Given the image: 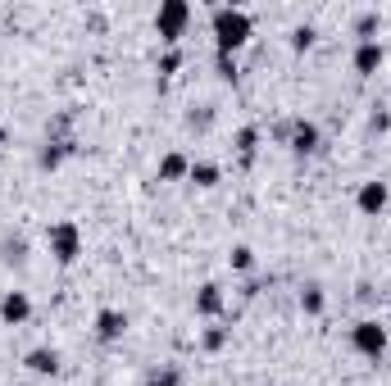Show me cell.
<instances>
[{"instance_id":"12","label":"cell","mask_w":391,"mask_h":386,"mask_svg":"<svg viewBox=\"0 0 391 386\" xmlns=\"http://www.w3.org/2000/svg\"><path fill=\"white\" fill-rule=\"evenodd\" d=\"M255 146H260V128H241L237 132V155L246 159V164L255 159Z\"/></svg>"},{"instance_id":"4","label":"cell","mask_w":391,"mask_h":386,"mask_svg":"<svg viewBox=\"0 0 391 386\" xmlns=\"http://www.w3.org/2000/svg\"><path fill=\"white\" fill-rule=\"evenodd\" d=\"M350 341H355V350H360V355L377 359V355L387 350V327H377L373 318H364V322H355V332H350Z\"/></svg>"},{"instance_id":"17","label":"cell","mask_w":391,"mask_h":386,"mask_svg":"<svg viewBox=\"0 0 391 386\" xmlns=\"http://www.w3.org/2000/svg\"><path fill=\"white\" fill-rule=\"evenodd\" d=\"M232 268H241V273L255 268V250H250V245H237V250H232Z\"/></svg>"},{"instance_id":"8","label":"cell","mask_w":391,"mask_h":386,"mask_svg":"<svg viewBox=\"0 0 391 386\" xmlns=\"http://www.w3.org/2000/svg\"><path fill=\"white\" fill-rule=\"evenodd\" d=\"M291 151H296V155H310V151H319V128L300 118L296 128H291Z\"/></svg>"},{"instance_id":"21","label":"cell","mask_w":391,"mask_h":386,"mask_svg":"<svg viewBox=\"0 0 391 386\" xmlns=\"http://www.w3.org/2000/svg\"><path fill=\"white\" fill-rule=\"evenodd\" d=\"M355 28H360V36H369V32L377 28V19H373V14H360V23H355Z\"/></svg>"},{"instance_id":"9","label":"cell","mask_w":391,"mask_h":386,"mask_svg":"<svg viewBox=\"0 0 391 386\" xmlns=\"http://www.w3.org/2000/svg\"><path fill=\"white\" fill-rule=\"evenodd\" d=\"M196 309H200V314H205V318H214V314H218V309H223V291H218V286H214V282H205V286H200V291H196Z\"/></svg>"},{"instance_id":"20","label":"cell","mask_w":391,"mask_h":386,"mask_svg":"<svg viewBox=\"0 0 391 386\" xmlns=\"http://www.w3.org/2000/svg\"><path fill=\"white\" fill-rule=\"evenodd\" d=\"M146 386H178V372L168 368V372H160V377H151V382H146Z\"/></svg>"},{"instance_id":"22","label":"cell","mask_w":391,"mask_h":386,"mask_svg":"<svg viewBox=\"0 0 391 386\" xmlns=\"http://www.w3.org/2000/svg\"><path fill=\"white\" fill-rule=\"evenodd\" d=\"M369 128H373V132H387V128H391V114H373Z\"/></svg>"},{"instance_id":"11","label":"cell","mask_w":391,"mask_h":386,"mask_svg":"<svg viewBox=\"0 0 391 386\" xmlns=\"http://www.w3.org/2000/svg\"><path fill=\"white\" fill-rule=\"evenodd\" d=\"M187 173H191V164H187V159H182V155H164V159H160V182L187 178Z\"/></svg>"},{"instance_id":"2","label":"cell","mask_w":391,"mask_h":386,"mask_svg":"<svg viewBox=\"0 0 391 386\" xmlns=\"http://www.w3.org/2000/svg\"><path fill=\"white\" fill-rule=\"evenodd\" d=\"M187 19H191V5H182V0H168V5H160V14H155V32L164 36L168 46L182 36V28H187Z\"/></svg>"},{"instance_id":"5","label":"cell","mask_w":391,"mask_h":386,"mask_svg":"<svg viewBox=\"0 0 391 386\" xmlns=\"http://www.w3.org/2000/svg\"><path fill=\"white\" fill-rule=\"evenodd\" d=\"M123 327H128V318L118 314V309H101V318H96V336H101V341H118Z\"/></svg>"},{"instance_id":"23","label":"cell","mask_w":391,"mask_h":386,"mask_svg":"<svg viewBox=\"0 0 391 386\" xmlns=\"http://www.w3.org/2000/svg\"><path fill=\"white\" fill-rule=\"evenodd\" d=\"M218 73H223V78H232V73H237V64H232V55H218Z\"/></svg>"},{"instance_id":"10","label":"cell","mask_w":391,"mask_h":386,"mask_svg":"<svg viewBox=\"0 0 391 386\" xmlns=\"http://www.w3.org/2000/svg\"><path fill=\"white\" fill-rule=\"evenodd\" d=\"M377 64H382V46L364 41L360 51H355V73H377Z\"/></svg>"},{"instance_id":"1","label":"cell","mask_w":391,"mask_h":386,"mask_svg":"<svg viewBox=\"0 0 391 386\" xmlns=\"http://www.w3.org/2000/svg\"><path fill=\"white\" fill-rule=\"evenodd\" d=\"M250 36V19L241 9H214V41H218V55H232L241 41Z\"/></svg>"},{"instance_id":"25","label":"cell","mask_w":391,"mask_h":386,"mask_svg":"<svg viewBox=\"0 0 391 386\" xmlns=\"http://www.w3.org/2000/svg\"><path fill=\"white\" fill-rule=\"evenodd\" d=\"M5 141H9V132H5V128H0V146H5Z\"/></svg>"},{"instance_id":"16","label":"cell","mask_w":391,"mask_h":386,"mask_svg":"<svg viewBox=\"0 0 391 386\" xmlns=\"http://www.w3.org/2000/svg\"><path fill=\"white\" fill-rule=\"evenodd\" d=\"M300 305H305V314H323V291H319V286H305Z\"/></svg>"},{"instance_id":"19","label":"cell","mask_w":391,"mask_h":386,"mask_svg":"<svg viewBox=\"0 0 391 386\" xmlns=\"http://www.w3.org/2000/svg\"><path fill=\"white\" fill-rule=\"evenodd\" d=\"M291 46H296V51H310V46H314V28H296V32H291Z\"/></svg>"},{"instance_id":"7","label":"cell","mask_w":391,"mask_h":386,"mask_svg":"<svg viewBox=\"0 0 391 386\" xmlns=\"http://www.w3.org/2000/svg\"><path fill=\"white\" fill-rule=\"evenodd\" d=\"M28 314H32V300L23 291H9L5 300H0V318H5V322H23Z\"/></svg>"},{"instance_id":"15","label":"cell","mask_w":391,"mask_h":386,"mask_svg":"<svg viewBox=\"0 0 391 386\" xmlns=\"http://www.w3.org/2000/svg\"><path fill=\"white\" fill-rule=\"evenodd\" d=\"M64 155H68V141H46V151H41V168H55Z\"/></svg>"},{"instance_id":"6","label":"cell","mask_w":391,"mask_h":386,"mask_svg":"<svg viewBox=\"0 0 391 386\" xmlns=\"http://www.w3.org/2000/svg\"><path fill=\"white\" fill-rule=\"evenodd\" d=\"M360 209L364 214H382L387 209V182H364L360 186Z\"/></svg>"},{"instance_id":"14","label":"cell","mask_w":391,"mask_h":386,"mask_svg":"<svg viewBox=\"0 0 391 386\" xmlns=\"http://www.w3.org/2000/svg\"><path fill=\"white\" fill-rule=\"evenodd\" d=\"M187 178H191L196 186H214V182H218V164H191Z\"/></svg>"},{"instance_id":"24","label":"cell","mask_w":391,"mask_h":386,"mask_svg":"<svg viewBox=\"0 0 391 386\" xmlns=\"http://www.w3.org/2000/svg\"><path fill=\"white\" fill-rule=\"evenodd\" d=\"M173 68H178V51H168V55L160 59V73H173Z\"/></svg>"},{"instance_id":"3","label":"cell","mask_w":391,"mask_h":386,"mask_svg":"<svg viewBox=\"0 0 391 386\" xmlns=\"http://www.w3.org/2000/svg\"><path fill=\"white\" fill-rule=\"evenodd\" d=\"M51 255L59 259V264H73L78 259V250H82V236H78V223H55L51 228Z\"/></svg>"},{"instance_id":"13","label":"cell","mask_w":391,"mask_h":386,"mask_svg":"<svg viewBox=\"0 0 391 386\" xmlns=\"http://www.w3.org/2000/svg\"><path fill=\"white\" fill-rule=\"evenodd\" d=\"M28 368H32V372H55V368H59V355H55V350H32V355H28Z\"/></svg>"},{"instance_id":"18","label":"cell","mask_w":391,"mask_h":386,"mask_svg":"<svg viewBox=\"0 0 391 386\" xmlns=\"http://www.w3.org/2000/svg\"><path fill=\"white\" fill-rule=\"evenodd\" d=\"M223 345H228V332H223V327H210V332H205V350H223Z\"/></svg>"}]
</instances>
